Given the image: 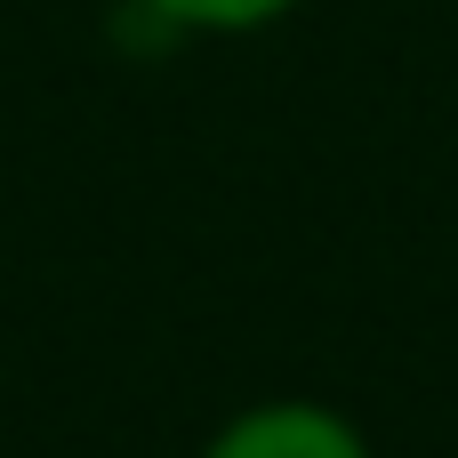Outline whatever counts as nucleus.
<instances>
[{
    "label": "nucleus",
    "instance_id": "1",
    "mask_svg": "<svg viewBox=\"0 0 458 458\" xmlns=\"http://www.w3.org/2000/svg\"><path fill=\"white\" fill-rule=\"evenodd\" d=\"M201 458H370V451L322 403H258V411H242Z\"/></svg>",
    "mask_w": 458,
    "mask_h": 458
},
{
    "label": "nucleus",
    "instance_id": "2",
    "mask_svg": "<svg viewBox=\"0 0 458 458\" xmlns=\"http://www.w3.org/2000/svg\"><path fill=\"white\" fill-rule=\"evenodd\" d=\"M282 8H298V0H153V16L201 24V32H250V24H274Z\"/></svg>",
    "mask_w": 458,
    "mask_h": 458
}]
</instances>
